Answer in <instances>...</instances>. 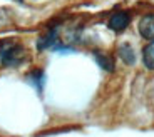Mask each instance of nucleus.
<instances>
[{
  "label": "nucleus",
  "mask_w": 154,
  "mask_h": 137,
  "mask_svg": "<svg viewBox=\"0 0 154 137\" xmlns=\"http://www.w3.org/2000/svg\"><path fill=\"white\" fill-rule=\"evenodd\" d=\"M129 23H131V15L127 12H116V14H112L111 19H109L107 27L114 32H122L127 29Z\"/></svg>",
  "instance_id": "2"
},
{
  "label": "nucleus",
  "mask_w": 154,
  "mask_h": 137,
  "mask_svg": "<svg viewBox=\"0 0 154 137\" xmlns=\"http://www.w3.org/2000/svg\"><path fill=\"white\" fill-rule=\"evenodd\" d=\"M143 62L149 70H154V40H151L143 50Z\"/></svg>",
  "instance_id": "6"
},
{
  "label": "nucleus",
  "mask_w": 154,
  "mask_h": 137,
  "mask_svg": "<svg viewBox=\"0 0 154 137\" xmlns=\"http://www.w3.org/2000/svg\"><path fill=\"white\" fill-rule=\"evenodd\" d=\"M29 82H32V84L35 85V87L38 89V90H42V85H44V79H45V75H44L42 70H34V72L29 74Z\"/></svg>",
  "instance_id": "8"
},
{
  "label": "nucleus",
  "mask_w": 154,
  "mask_h": 137,
  "mask_svg": "<svg viewBox=\"0 0 154 137\" xmlns=\"http://www.w3.org/2000/svg\"><path fill=\"white\" fill-rule=\"evenodd\" d=\"M27 60V50L20 44L2 42L0 44V62L5 67H19Z\"/></svg>",
  "instance_id": "1"
},
{
  "label": "nucleus",
  "mask_w": 154,
  "mask_h": 137,
  "mask_svg": "<svg viewBox=\"0 0 154 137\" xmlns=\"http://www.w3.org/2000/svg\"><path fill=\"white\" fill-rule=\"evenodd\" d=\"M34 2H37V0H34Z\"/></svg>",
  "instance_id": "9"
},
{
  "label": "nucleus",
  "mask_w": 154,
  "mask_h": 137,
  "mask_svg": "<svg viewBox=\"0 0 154 137\" xmlns=\"http://www.w3.org/2000/svg\"><path fill=\"white\" fill-rule=\"evenodd\" d=\"M139 34L143 35L147 40H154V14H149V15H144L143 19L139 20L137 25Z\"/></svg>",
  "instance_id": "3"
},
{
  "label": "nucleus",
  "mask_w": 154,
  "mask_h": 137,
  "mask_svg": "<svg viewBox=\"0 0 154 137\" xmlns=\"http://www.w3.org/2000/svg\"><path fill=\"white\" fill-rule=\"evenodd\" d=\"M117 53H119L121 60L126 65H132L136 62V53H134V49H132L131 44H122V45H119Z\"/></svg>",
  "instance_id": "4"
},
{
  "label": "nucleus",
  "mask_w": 154,
  "mask_h": 137,
  "mask_svg": "<svg viewBox=\"0 0 154 137\" xmlns=\"http://www.w3.org/2000/svg\"><path fill=\"white\" fill-rule=\"evenodd\" d=\"M94 57H96L97 64L104 68V70H107V72L114 70V60L111 57H107V55H104V53H100V52H94Z\"/></svg>",
  "instance_id": "7"
},
{
  "label": "nucleus",
  "mask_w": 154,
  "mask_h": 137,
  "mask_svg": "<svg viewBox=\"0 0 154 137\" xmlns=\"http://www.w3.org/2000/svg\"><path fill=\"white\" fill-rule=\"evenodd\" d=\"M55 42H57V30H55V29H52L49 34L42 35V37L38 38L37 47H38V50H44V49H49V47H52Z\"/></svg>",
  "instance_id": "5"
}]
</instances>
